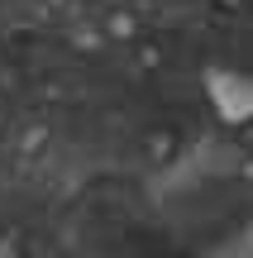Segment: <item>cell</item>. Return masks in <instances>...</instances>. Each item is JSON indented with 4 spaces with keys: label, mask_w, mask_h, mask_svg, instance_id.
<instances>
[{
    "label": "cell",
    "mask_w": 253,
    "mask_h": 258,
    "mask_svg": "<svg viewBox=\"0 0 253 258\" xmlns=\"http://www.w3.org/2000/svg\"><path fill=\"white\" fill-rule=\"evenodd\" d=\"M206 101L225 124H248L253 120V67H206Z\"/></svg>",
    "instance_id": "cell-1"
},
{
    "label": "cell",
    "mask_w": 253,
    "mask_h": 258,
    "mask_svg": "<svg viewBox=\"0 0 253 258\" xmlns=\"http://www.w3.org/2000/svg\"><path fill=\"white\" fill-rule=\"evenodd\" d=\"M196 258H253V220L234 225V230L220 234V239H210Z\"/></svg>",
    "instance_id": "cell-2"
},
{
    "label": "cell",
    "mask_w": 253,
    "mask_h": 258,
    "mask_svg": "<svg viewBox=\"0 0 253 258\" xmlns=\"http://www.w3.org/2000/svg\"><path fill=\"white\" fill-rule=\"evenodd\" d=\"M0 258H15V244H0Z\"/></svg>",
    "instance_id": "cell-3"
}]
</instances>
